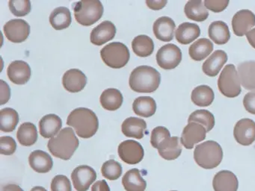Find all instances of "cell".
Segmentation results:
<instances>
[{"mask_svg":"<svg viewBox=\"0 0 255 191\" xmlns=\"http://www.w3.org/2000/svg\"><path fill=\"white\" fill-rule=\"evenodd\" d=\"M10 10L16 16H24L30 13L32 6L29 0H10Z\"/></svg>","mask_w":255,"mask_h":191,"instance_id":"cell-40","label":"cell"},{"mask_svg":"<svg viewBox=\"0 0 255 191\" xmlns=\"http://www.w3.org/2000/svg\"><path fill=\"white\" fill-rule=\"evenodd\" d=\"M213 186L215 191H237L238 179L232 172L222 170L215 175Z\"/></svg>","mask_w":255,"mask_h":191,"instance_id":"cell-19","label":"cell"},{"mask_svg":"<svg viewBox=\"0 0 255 191\" xmlns=\"http://www.w3.org/2000/svg\"><path fill=\"white\" fill-rule=\"evenodd\" d=\"M156 58V62L161 68L172 70L181 62L182 52L178 46L168 43L158 50Z\"/></svg>","mask_w":255,"mask_h":191,"instance_id":"cell-8","label":"cell"},{"mask_svg":"<svg viewBox=\"0 0 255 191\" xmlns=\"http://www.w3.org/2000/svg\"><path fill=\"white\" fill-rule=\"evenodd\" d=\"M160 73L150 66H139L129 76V87L138 93H153L160 85Z\"/></svg>","mask_w":255,"mask_h":191,"instance_id":"cell-2","label":"cell"},{"mask_svg":"<svg viewBox=\"0 0 255 191\" xmlns=\"http://www.w3.org/2000/svg\"><path fill=\"white\" fill-rule=\"evenodd\" d=\"M122 185L126 191H144L147 188V182L141 177L139 170L135 168L125 173Z\"/></svg>","mask_w":255,"mask_h":191,"instance_id":"cell-26","label":"cell"},{"mask_svg":"<svg viewBox=\"0 0 255 191\" xmlns=\"http://www.w3.org/2000/svg\"><path fill=\"white\" fill-rule=\"evenodd\" d=\"M223 151L217 142L207 140L198 145L194 151V159L198 166L211 170L216 168L222 162Z\"/></svg>","mask_w":255,"mask_h":191,"instance_id":"cell-4","label":"cell"},{"mask_svg":"<svg viewBox=\"0 0 255 191\" xmlns=\"http://www.w3.org/2000/svg\"><path fill=\"white\" fill-rule=\"evenodd\" d=\"M166 0H147L146 4L152 10H160L166 5Z\"/></svg>","mask_w":255,"mask_h":191,"instance_id":"cell-47","label":"cell"},{"mask_svg":"<svg viewBox=\"0 0 255 191\" xmlns=\"http://www.w3.org/2000/svg\"><path fill=\"white\" fill-rule=\"evenodd\" d=\"M228 61V55L223 50H216L204 61L202 66L204 74L215 77Z\"/></svg>","mask_w":255,"mask_h":191,"instance_id":"cell-20","label":"cell"},{"mask_svg":"<svg viewBox=\"0 0 255 191\" xmlns=\"http://www.w3.org/2000/svg\"><path fill=\"white\" fill-rule=\"evenodd\" d=\"M213 50V42L209 39L201 38L191 45L189 49L190 58L194 61H201L205 59Z\"/></svg>","mask_w":255,"mask_h":191,"instance_id":"cell-30","label":"cell"},{"mask_svg":"<svg viewBox=\"0 0 255 191\" xmlns=\"http://www.w3.org/2000/svg\"><path fill=\"white\" fill-rule=\"evenodd\" d=\"M255 25V15L249 10H240L235 13L232 19L234 34L238 37L247 34Z\"/></svg>","mask_w":255,"mask_h":191,"instance_id":"cell-14","label":"cell"},{"mask_svg":"<svg viewBox=\"0 0 255 191\" xmlns=\"http://www.w3.org/2000/svg\"><path fill=\"white\" fill-rule=\"evenodd\" d=\"M29 163L32 170L38 173H48L53 167L51 156L42 150L33 151L29 155Z\"/></svg>","mask_w":255,"mask_h":191,"instance_id":"cell-21","label":"cell"},{"mask_svg":"<svg viewBox=\"0 0 255 191\" xmlns=\"http://www.w3.org/2000/svg\"><path fill=\"white\" fill-rule=\"evenodd\" d=\"M62 84L68 92L78 93L84 89L87 84V78L81 70L71 69L64 74Z\"/></svg>","mask_w":255,"mask_h":191,"instance_id":"cell-16","label":"cell"},{"mask_svg":"<svg viewBox=\"0 0 255 191\" xmlns=\"http://www.w3.org/2000/svg\"><path fill=\"white\" fill-rule=\"evenodd\" d=\"M19 122L18 113L11 107L0 110V128L3 132H11Z\"/></svg>","mask_w":255,"mask_h":191,"instance_id":"cell-37","label":"cell"},{"mask_svg":"<svg viewBox=\"0 0 255 191\" xmlns=\"http://www.w3.org/2000/svg\"><path fill=\"white\" fill-rule=\"evenodd\" d=\"M159 155L167 161L177 159L182 152L181 145L177 137L165 139L158 147Z\"/></svg>","mask_w":255,"mask_h":191,"instance_id":"cell-24","label":"cell"},{"mask_svg":"<svg viewBox=\"0 0 255 191\" xmlns=\"http://www.w3.org/2000/svg\"><path fill=\"white\" fill-rule=\"evenodd\" d=\"M168 137H171V134L168 128L163 126L156 127L152 131L150 143L153 148L158 149L160 143Z\"/></svg>","mask_w":255,"mask_h":191,"instance_id":"cell-41","label":"cell"},{"mask_svg":"<svg viewBox=\"0 0 255 191\" xmlns=\"http://www.w3.org/2000/svg\"><path fill=\"white\" fill-rule=\"evenodd\" d=\"M100 101L104 109L113 111L120 108L122 105L123 96L119 90L109 88L102 93Z\"/></svg>","mask_w":255,"mask_h":191,"instance_id":"cell-29","label":"cell"},{"mask_svg":"<svg viewBox=\"0 0 255 191\" xmlns=\"http://www.w3.org/2000/svg\"><path fill=\"white\" fill-rule=\"evenodd\" d=\"M189 122H197L201 124L207 130V132L211 131L215 125V118L213 113L207 110H197L192 112L188 119Z\"/></svg>","mask_w":255,"mask_h":191,"instance_id":"cell-38","label":"cell"},{"mask_svg":"<svg viewBox=\"0 0 255 191\" xmlns=\"http://www.w3.org/2000/svg\"><path fill=\"white\" fill-rule=\"evenodd\" d=\"M67 124L74 128L77 135L82 138L93 137L99 128V121L96 113L86 107H78L71 112Z\"/></svg>","mask_w":255,"mask_h":191,"instance_id":"cell-1","label":"cell"},{"mask_svg":"<svg viewBox=\"0 0 255 191\" xmlns=\"http://www.w3.org/2000/svg\"><path fill=\"white\" fill-rule=\"evenodd\" d=\"M71 13L66 7H59L52 11L50 16V22L56 30H62L71 25Z\"/></svg>","mask_w":255,"mask_h":191,"instance_id":"cell-33","label":"cell"},{"mask_svg":"<svg viewBox=\"0 0 255 191\" xmlns=\"http://www.w3.org/2000/svg\"><path fill=\"white\" fill-rule=\"evenodd\" d=\"M103 176L110 181L117 180L122 174V166L115 160H109L101 167Z\"/></svg>","mask_w":255,"mask_h":191,"instance_id":"cell-39","label":"cell"},{"mask_svg":"<svg viewBox=\"0 0 255 191\" xmlns=\"http://www.w3.org/2000/svg\"><path fill=\"white\" fill-rule=\"evenodd\" d=\"M2 191H24L19 185H14V184H10V185H5L2 188Z\"/></svg>","mask_w":255,"mask_h":191,"instance_id":"cell-50","label":"cell"},{"mask_svg":"<svg viewBox=\"0 0 255 191\" xmlns=\"http://www.w3.org/2000/svg\"><path fill=\"white\" fill-rule=\"evenodd\" d=\"M101 56L108 67L120 69L128 64L130 54L126 45L120 42H113L101 49Z\"/></svg>","mask_w":255,"mask_h":191,"instance_id":"cell-6","label":"cell"},{"mask_svg":"<svg viewBox=\"0 0 255 191\" xmlns=\"http://www.w3.org/2000/svg\"><path fill=\"white\" fill-rule=\"evenodd\" d=\"M241 83L238 72L234 64L225 66L218 79V88L225 96L234 98L241 93Z\"/></svg>","mask_w":255,"mask_h":191,"instance_id":"cell-7","label":"cell"},{"mask_svg":"<svg viewBox=\"0 0 255 191\" xmlns=\"http://www.w3.org/2000/svg\"><path fill=\"white\" fill-rule=\"evenodd\" d=\"M246 37H247L248 41L249 42L251 46L255 49V28L247 33Z\"/></svg>","mask_w":255,"mask_h":191,"instance_id":"cell-49","label":"cell"},{"mask_svg":"<svg viewBox=\"0 0 255 191\" xmlns=\"http://www.w3.org/2000/svg\"><path fill=\"white\" fill-rule=\"evenodd\" d=\"M104 6L98 0H83L74 3L76 20L80 25L90 26L98 22L104 14Z\"/></svg>","mask_w":255,"mask_h":191,"instance_id":"cell-5","label":"cell"},{"mask_svg":"<svg viewBox=\"0 0 255 191\" xmlns=\"http://www.w3.org/2000/svg\"><path fill=\"white\" fill-rule=\"evenodd\" d=\"M240 83L246 90H255V61H245L238 65Z\"/></svg>","mask_w":255,"mask_h":191,"instance_id":"cell-27","label":"cell"},{"mask_svg":"<svg viewBox=\"0 0 255 191\" xmlns=\"http://www.w3.org/2000/svg\"><path fill=\"white\" fill-rule=\"evenodd\" d=\"M116 34V25L110 21H104L92 30L91 42L96 46H101L113 40Z\"/></svg>","mask_w":255,"mask_h":191,"instance_id":"cell-17","label":"cell"},{"mask_svg":"<svg viewBox=\"0 0 255 191\" xmlns=\"http://www.w3.org/2000/svg\"><path fill=\"white\" fill-rule=\"evenodd\" d=\"M62 126V119L56 114L43 116L39 122L40 134L44 138H50L59 133Z\"/></svg>","mask_w":255,"mask_h":191,"instance_id":"cell-22","label":"cell"},{"mask_svg":"<svg viewBox=\"0 0 255 191\" xmlns=\"http://www.w3.org/2000/svg\"><path fill=\"white\" fill-rule=\"evenodd\" d=\"M5 37L12 43L25 41L30 34V25L21 19H14L8 21L3 27Z\"/></svg>","mask_w":255,"mask_h":191,"instance_id":"cell-9","label":"cell"},{"mask_svg":"<svg viewBox=\"0 0 255 191\" xmlns=\"http://www.w3.org/2000/svg\"><path fill=\"white\" fill-rule=\"evenodd\" d=\"M31 68L23 61H15L9 64L7 69L8 79L15 85H25L31 78Z\"/></svg>","mask_w":255,"mask_h":191,"instance_id":"cell-15","label":"cell"},{"mask_svg":"<svg viewBox=\"0 0 255 191\" xmlns=\"http://www.w3.org/2000/svg\"><path fill=\"white\" fill-rule=\"evenodd\" d=\"M132 109L134 113L138 116L146 118L150 117L156 113V101L152 97H138L133 101Z\"/></svg>","mask_w":255,"mask_h":191,"instance_id":"cell-31","label":"cell"},{"mask_svg":"<svg viewBox=\"0 0 255 191\" xmlns=\"http://www.w3.org/2000/svg\"><path fill=\"white\" fill-rule=\"evenodd\" d=\"M74 130L65 128L56 137H52L47 143V148L56 158L68 161L71 158L80 144Z\"/></svg>","mask_w":255,"mask_h":191,"instance_id":"cell-3","label":"cell"},{"mask_svg":"<svg viewBox=\"0 0 255 191\" xmlns=\"http://www.w3.org/2000/svg\"><path fill=\"white\" fill-rule=\"evenodd\" d=\"M146 128L147 123L144 119L133 116L125 119L122 125V132L126 137L138 140L144 137Z\"/></svg>","mask_w":255,"mask_h":191,"instance_id":"cell-23","label":"cell"},{"mask_svg":"<svg viewBox=\"0 0 255 191\" xmlns=\"http://www.w3.org/2000/svg\"><path fill=\"white\" fill-rule=\"evenodd\" d=\"M17 138L22 146H30L35 144L38 140L36 126L32 122L21 124L17 130Z\"/></svg>","mask_w":255,"mask_h":191,"instance_id":"cell-34","label":"cell"},{"mask_svg":"<svg viewBox=\"0 0 255 191\" xmlns=\"http://www.w3.org/2000/svg\"><path fill=\"white\" fill-rule=\"evenodd\" d=\"M201 34V29L197 24L183 22L175 31L176 40L180 44L186 45L196 40Z\"/></svg>","mask_w":255,"mask_h":191,"instance_id":"cell-25","label":"cell"},{"mask_svg":"<svg viewBox=\"0 0 255 191\" xmlns=\"http://www.w3.org/2000/svg\"><path fill=\"white\" fill-rule=\"evenodd\" d=\"M92 191H110V188L105 180H101L92 185Z\"/></svg>","mask_w":255,"mask_h":191,"instance_id":"cell-48","label":"cell"},{"mask_svg":"<svg viewBox=\"0 0 255 191\" xmlns=\"http://www.w3.org/2000/svg\"><path fill=\"white\" fill-rule=\"evenodd\" d=\"M0 88H1V99H0V104H5L8 102L11 97V90H10L9 86L6 82H4L3 80L0 81Z\"/></svg>","mask_w":255,"mask_h":191,"instance_id":"cell-46","label":"cell"},{"mask_svg":"<svg viewBox=\"0 0 255 191\" xmlns=\"http://www.w3.org/2000/svg\"></svg>","mask_w":255,"mask_h":191,"instance_id":"cell-52","label":"cell"},{"mask_svg":"<svg viewBox=\"0 0 255 191\" xmlns=\"http://www.w3.org/2000/svg\"><path fill=\"white\" fill-rule=\"evenodd\" d=\"M234 136L237 143L249 146L255 140V122L251 119H242L236 123Z\"/></svg>","mask_w":255,"mask_h":191,"instance_id":"cell-13","label":"cell"},{"mask_svg":"<svg viewBox=\"0 0 255 191\" xmlns=\"http://www.w3.org/2000/svg\"><path fill=\"white\" fill-rule=\"evenodd\" d=\"M186 16L192 20L203 22L208 18L209 12L201 0L189 1L184 8Z\"/></svg>","mask_w":255,"mask_h":191,"instance_id":"cell-32","label":"cell"},{"mask_svg":"<svg viewBox=\"0 0 255 191\" xmlns=\"http://www.w3.org/2000/svg\"><path fill=\"white\" fill-rule=\"evenodd\" d=\"M176 25L171 18L161 16L153 23V30L158 40L163 42H169L174 38V32Z\"/></svg>","mask_w":255,"mask_h":191,"instance_id":"cell-18","label":"cell"},{"mask_svg":"<svg viewBox=\"0 0 255 191\" xmlns=\"http://www.w3.org/2000/svg\"><path fill=\"white\" fill-rule=\"evenodd\" d=\"M17 149L15 140L9 136H3L0 138V152L2 155H11Z\"/></svg>","mask_w":255,"mask_h":191,"instance_id":"cell-43","label":"cell"},{"mask_svg":"<svg viewBox=\"0 0 255 191\" xmlns=\"http://www.w3.org/2000/svg\"><path fill=\"white\" fill-rule=\"evenodd\" d=\"M207 130L201 124L189 122L181 134V144L186 149H192L197 143L205 140Z\"/></svg>","mask_w":255,"mask_h":191,"instance_id":"cell-12","label":"cell"},{"mask_svg":"<svg viewBox=\"0 0 255 191\" xmlns=\"http://www.w3.org/2000/svg\"><path fill=\"white\" fill-rule=\"evenodd\" d=\"M31 191H47V190L45 189V188H43V187L37 186V187H34V188H32V190H31Z\"/></svg>","mask_w":255,"mask_h":191,"instance_id":"cell-51","label":"cell"},{"mask_svg":"<svg viewBox=\"0 0 255 191\" xmlns=\"http://www.w3.org/2000/svg\"><path fill=\"white\" fill-rule=\"evenodd\" d=\"M243 104L249 113L255 114V91L246 94L243 98Z\"/></svg>","mask_w":255,"mask_h":191,"instance_id":"cell-45","label":"cell"},{"mask_svg":"<svg viewBox=\"0 0 255 191\" xmlns=\"http://www.w3.org/2000/svg\"><path fill=\"white\" fill-rule=\"evenodd\" d=\"M228 4H229V1H225V0H205L204 1L206 8L215 13L222 12L226 8Z\"/></svg>","mask_w":255,"mask_h":191,"instance_id":"cell-44","label":"cell"},{"mask_svg":"<svg viewBox=\"0 0 255 191\" xmlns=\"http://www.w3.org/2000/svg\"><path fill=\"white\" fill-rule=\"evenodd\" d=\"M73 185L77 191H87L97 179V173L92 167L78 166L71 174Z\"/></svg>","mask_w":255,"mask_h":191,"instance_id":"cell-11","label":"cell"},{"mask_svg":"<svg viewBox=\"0 0 255 191\" xmlns=\"http://www.w3.org/2000/svg\"><path fill=\"white\" fill-rule=\"evenodd\" d=\"M51 191H72L71 182L66 176L63 175H58L52 180Z\"/></svg>","mask_w":255,"mask_h":191,"instance_id":"cell-42","label":"cell"},{"mask_svg":"<svg viewBox=\"0 0 255 191\" xmlns=\"http://www.w3.org/2000/svg\"><path fill=\"white\" fill-rule=\"evenodd\" d=\"M132 51L139 57H148L154 50L153 40L147 35H138L132 40Z\"/></svg>","mask_w":255,"mask_h":191,"instance_id":"cell-36","label":"cell"},{"mask_svg":"<svg viewBox=\"0 0 255 191\" xmlns=\"http://www.w3.org/2000/svg\"><path fill=\"white\" fill-rule=\"evenodd\" d=\"M209 37L216 44L223 45L231 38V33L228 25L223 21H215L209 26Z\"/></svg>","mask_w":255,"mask_h":191,"instance_id":"cell-28","label":"cell"},{"mask_svg":"<svg viewBox=\"0 0 255 191\" xmlns=\"http://www.w3.org/2000/svg\"><path fill=\"white\" fill-rule=\"evenodd\" d=\"M118 152L121 159L128 164H138L144 155L142 146L132 140H125L120 143Z\"/></svg>","mask_w":255,"mask_h":191,"instance_id":"cell-10","label":"cell"},{"mask_svg":"<svg viewBox=\"0 0 255 191\" xmlns=\"http://www.w3.org/2000/svg\"><path fill=\"white\" fill-rule=\"evenodd\" d=\"M215 96L213 89L207 85H201L192 91V102L199 107H207L210 105L214 100Z\"/></svg>","mask_w":255,"mask_h":191,"instance_id":"cell-35","label":"cell"}]
</instances>
